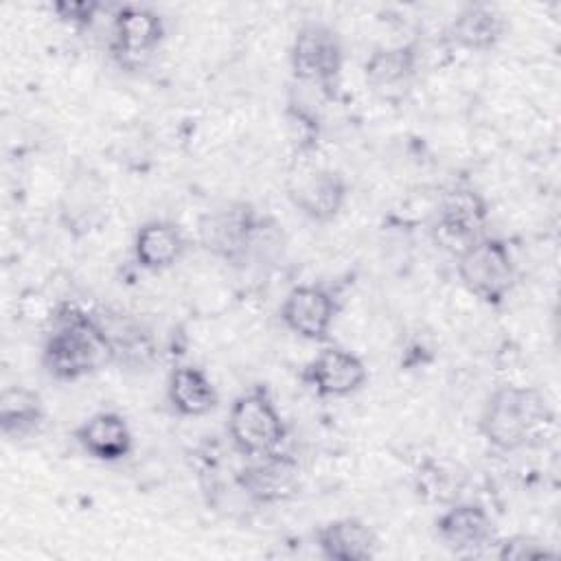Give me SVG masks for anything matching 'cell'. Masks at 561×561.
<instances>
[{
	"mask_svg": "<svg viewBox=\"0 0 561 561\" xmlns=\"http://www.w3.org/2000/svg\"><path fill=\"white\" fill-rule=\"evenodd\" d=\"M103 333L110 364H118L129 370L147 368L156 357V342L151 331L131 313L121 309H94L92 311Z\"/></svg>",
	"mask_w": 561,
	"mask_h": 561,
	"instance_id": "2e32d148",
	"label": "cell"
},
{
	"mask_svg": "<svg viewBox=\"0 0 561 561\" xmlns=\"http://www.w3.org/2000/svg\"><path fill=\"white\" fill-rule=\"evenodd\" d=\"M46 421V408L39 392L28 386H7L0 394V432L9 440L35 436Z\"/></svg>",
	"mask_w": 561,
	"mask_h": 561,
	"instance_id": "7402d4cb",
	"label": "cell"
},
{
	"mask_svg": "<svg viewBox=\"0 0 561 561\" xmlns=\"http://www.w3.org/2000/svg\"><path fill=\"white\" fill-rule=\"evenodd\" d=\"M491 552L502 561L550 559V557L557 554L552 548H548V543H543L541 539H537L533 535H511V537H504V539L497 537Z\"/></svg>",
	"mask_w": 561,
	"mask_h": 561,
	"instance_id": "d4e9b609",
	"label": "cell"
},
{
	"mask_svg": "<svg viewBox=\"0 0 561 561\" xmlns=\"http://www.w3.org/2000/svg\"><path fill=\"white\" fill-rule=\"evenodd\" d=\"M75 440L99 462H121L134 449V434L127 419L114 410H101L83 419L75 430Z\"/></svg>",
	"mask_w": 561,
	"mask_h": 561,
	"instance_id": "e0dca14e",
	"label": "cell"
},
{
	"mask_svg": "<svg viewBox=\"0 0 561 561\" xmlns=\"http://www.w3.org/2000/svg\"><path fill=\"white\" fill-rule=\"evenodd\" d=\"M167 403L180 416L199 419L219 405V392L204 368L178 364L167 377Z\"/></svg>",
	"mask_w": 561,
	"mask_h": 561,
	"instance_id": "44dd1931",
	"label": "cell"
},
{
	"mask_svg": "<svg viewBox=\"0 0 561 561\" xmlns=\"http://www.w3.org/2000/svg\"><path fill=\"white\" fill-rule=\"evenodd\" d=\"M419 68L421 55L416 44L401 42L379 46L364 61V81L377 99L397 105L412 92Z\"/></svg>",
	"mask_w": 561,
	"mask_h": 561,
	"instance_id": "4fadbf2b",
	"label": "cell"
},
{
	"mask_svg": "<svg viewBox=\"0 0 561 561\" xmlns=\"http://www.w3.org/2000/svg\"><path fill=\"white\" fill-rule=\"evenodd\" d=\"M462 287L489 307H500L517 285V265L502 237L484 234L456 256Z\"/></svg>",
	"mask_w": 561,
	"mask_h": 561,
	"instance_id": "8992f818",
	"label": "cell"
},
{
	"mask_svg": "<svg viewBox=\"0 0 561 561\" xmlns=\"http://www.w3.org/2000/svg\"><path fill=\"white\" fill-rule=\"evenodd\" d=\"M289 70L296 85L313 88L333 99L344 70L340 33L322 20H305L289 44Z\"/></svg>",
	"mask_w": 561,
	"mask_h": 561,
	"instance_id": "277c9868",
	"label": "cell"
},
{
	"mask_svg": "<svg viewBox=\"0 0 561 561\" xmlns=\"http://www.w3.org/2000/svg\"><path fill=\"white\" fill-rule=\"evenodd\" d=\"M320 557L329 561H373L379 554L377 533L359 517H337L322 524L316 535Z\"/></svg>",
	"mask_w": 561,
	"mask_h": 561,
	"instance_id": "d6986e66",
	"label": "cell"
},
{
	"mask_svg": "<svg viewBox=\"0 0 561 561\" xmlns=\"http://www.w3.org/2000/svg\"><path fill=\"white\" fill-rule=\"evenodd\" d=\"M105 11H112V7L96 0H57L50 4V13L72 31H90Z\"/></svg>",
	"mask_w": 561,
	"mask_h": 561,
	"instance_id": "cb8c5ba5",
	"label": "cell"
},
{
	"mask_svg": "<svg viewBox=\"0 0 561 561\" xmlns=\"http://www.w3.org/2000/svg\"><path fill=\"white\" fill-rule=\"evenodd\" d=\"M438 541L458 557H480L493 550L497 528L491 513L478 502H458L434 519Z\"/></svg>",
	"mask_w": 561,
	"mask_h": 561,
	"instance_id": "5bb4252c",
	"label": "cell"
},
{
	"mask_svg": "<svg viewBox=\"0 0 561 561\" xmlns=\"http://www.w3.org/2000/svg\"><path fill=\"white\" fill-rule=\"evenodd\" d=\"M486 221L489 202L484 195L460 184L443 195L430 224V237L438 250L458 256L486 234Z\"/></svg>",
	"mask_w": 561,
	"mask_h": 561,
	"instance_id": "52a82bcc",
	"label": "cell"
},
{
	"mask_svg": "<svg viewBox=\"0 0 561 561\" xmlns=\"http://www.w3.org/2000/svg\"><path fill=\"white\" fill-rule=\"evenodd\" d=\"M234 484L256 506L283 504L298 493V458L283 447L263 456L245 458V465L234 473Z\"/></svg>",
	"mask_w": 561,
	"mask_h": 561,
	"instance_id": "30bf717a",
	"label": "cell"
},
{
	"mask_svg": "<svg viewBox=\"0 0 561 561\" xmlns=\"http://www.w3.org/2000/svg\"><path fill=\"white\" fill-rule=\"evenodd\" d=\"M188 250V239L184 230L169 219H149L138 226L131 254L140 270L145 272H164L178 265Z\"/></svg>",
	"mask_w": 561,
	"mask_h": 561,
	"instance_id": "ac0fdd59",
	"label": "cell"
},
{
	"mask_svg": "<svg viewBox=\"0 0 561 561\" xmlns=\"http://www.w3.org/2000/svg\"><path fill=\"white\" fill-rule=\"evenodd\" d=\"M283 118L296 158H309L318 149L322 136L320 112L300 92H296V88H289L283 107Z\"/></svg>",
	"mask_w": 561,
	"mask_h": 561,
	"instance_id": "603a6c76",
	"label": "cell"
},
{
	"mask_svg": "<svg viewBox=\"0 0 561 561\" xmlns=\"http://www.w3.org/2000/svg\"><path fill=\"white\" fill-rule=\"evenodd\" d=\"M110 364V353L92 311L57 302L46 320L42 366L57 381H79Z\"/></svg>",
	"mask_w": 561,
	"mask_h": 561,
	"instance_id": "7a4b0ae2",
	"label": "cell"
},
{
	"mask_svg": "<svg viewBox=\"0 0 561 561\" xmlns=\"http://www.w3.org/2000/svg\"><path fill=\"white\" fill-rule=\"evenodd\" d=\"M267 224L270 215H261L254 204L230 199L204 210L195 232L206 254L234 270H248L256 265Z\"/></svg>",
	"mask_w": 561,
	"mask_h": 561,
	"instance_id": "3957f363",
	"label": "cell"
},
{
	"mask_svg": "<svg viewBox=\"0 0 561 561\" xmlns=\"http://www.w3.org/2000/svg\"><path fill=\"white\" fill-rule=\"evenodd\" d=\"M110 53L121 68L134 70L158 53L164 42V18L145 4H114Z\"/></svg>",
	"mask_w": 561,
	"mask_h": 561,
	"instance_id": "ba28073f",
	"label": "cell"
},
{
	"mask_svg": "<svg viewBox=\"0 0 561 561\" xmlns=\"http://www.w3.org/2000/svg\"><path fill=\"white\" fill-rule=\"evenodd\" d=\"M337 313L340 305L335 294L320 283L294 285L278 307L283 327L296 337L316 344L329 342Z\"/></svg>",
	"mask_w": 561,
	"mask_h": 561,
	"instance_id": "8fae6325",
	"label": "cell"
},
{
	"mask_svg": "<svg viewBox=\"0 0 561 561\" xmlns=\"http://www.w3.org/2000/svg\"><path fill=\"white\" fill-rule=\"evenodd\" d=\"M226 432L234 451L243 458L263 456L283 447L287 425L265 383H254L232 399Z\"/></svg>",
	"mask_w": 561,
	"mask_h": 561,
	"instance_id": "5b68a950",
	"label": "cell"
},
{
	"mask_svg": "<svg viewBox=\"0 0 561 561\" xmlns=\"http://www.w3.org/2000/svg\"><path fill=\"white\" fill-rule=\"evenodd\" d=\"M291 206L316 224H331L348 199V182L342 171L322 164H298L287 178Z\"/></svg>",
	"mask_w": 561,
	"mask_h": 561,
	"instance_id": "9c48e42d",
	"label": "cell"
},
{
	"mask_svg": "<svg viewBox=\"0 0 561 561\" xmlns=\"http://www.w3.org/2000/svg\"><path fill=\"white\" fill-rule=\"evenodd\" d=\"M554 425V410L535 386L504 383L489 392L478 414V434L502 454L541 443Z\"/></svg>",
	"mask_w": 561,
	"mask_h": 561,
	"instance_id": "6da1fadb",
	"label": "cell"
},
{
	"mask_svg": "<svg viewBox=\"0 0 561 561\" xmlns=\"http://www.w3.org/2000/svg\"><path fill=\"white\" fill-rule=\"evenodd\" d=\"M449 39L469 53H489L506 35L504 13L489 2H469L458 9L449 24Z\"/></svg>",
	"mask_w": 561,
	"mask_h": 561,
	"instance_id": "ffe728a7",
	"label": "cell"
},
{
	"mask_svg": "<svg viewBox=\"0 0 561 561\" xmlns=\"http://www.w3.org/2000/svg\"><path fill=\"white\" fill-rule=\"evenodd\" d=\"M107 217V184L94 169L75 171L59 199V221L72 237H85Z\"/></svg>",
	"mask_w": 561,
	"mask_h": 561,
	"instance_id": "9a60e30c",
	"label": "cell"
},
{
	"mask_svg": "<svg viewBox=\"0 0 561 561\" xmlns=\"http://www.w3.org/2000/svg\"><path fill=\"white\" fill-rule=\"evenodd\" d=\"M300 381L318 399H346L366 386L368 368L357 353L327 344L302 366Z\"/></svg>",
	"mask_w": 561,
	"mask_h": 561,
	"instance_id": "7c38bea8",
	"label": "cell"
}]
</instances>
